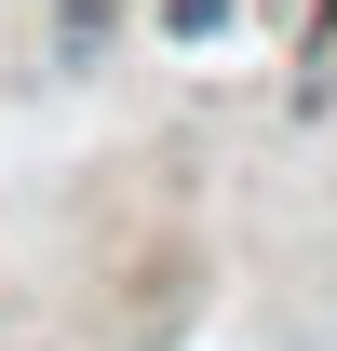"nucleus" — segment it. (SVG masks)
Masks as SVG:
<instances>
[{
    "label": "nucleus",
    "mask_w": 337,
    "mask_h": 351,
    "mask_svg": "<svg viewBox=\"0 0 337 351\" xmlns=\"http://www.w3.org/2000/svg\"><path fill=\"white\" fill-rule=\"evenodd\" d=\"M162 27H175V41H216V27H229V0H162Z\"/></svg>",
    "instance_id": "f257e3e1"
},
{
    "label": "nucleus",
    "mask_w": 337,
    "mask_h": 351,
    "mask_svg": "<svg viewBox=\"0 0 337 351\" xmlns=\"http://www.w3.org/2000/svg\"><path fill=\"white\" fill-rule=\"evenodd\" d=\"M324 68H337V0H324Z\"/></svg>",
    "instance_id": "f03ea898"
}]
</instances>
